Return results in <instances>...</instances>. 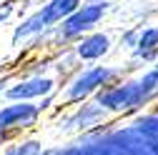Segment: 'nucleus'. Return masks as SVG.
Wrapping results in <instances>:
<instances>
[{
	"mask_svg": "<svg viewBox=\"0 0 158 155\" xmlns=\"http://www.w3.org/2000/svg\"><path fill=\"white\" fill-rule=\"evenodd\" d=\"M156 70H158V68H156Z\"/></svg>",
	"mask_w": 158,
	"mask_h": 155,
	"instance_id": "nucleus-12",
	"label": "nucleus"
},
{
	"mask_svg": "<svg viewBox=\"0 0 158 155\" xmlns=\"http://www.w3.org/2000/svg\"><path fill=\"white\" fill-rule=\"evenodd\" d=\"M146 98L148 95L143 93V88L138 83H123V85L98 93V103L108 110H131V108H138Z\"/></svg>",
	"mask_w": 158,
	"mask_h": 155,
	"instance_id": "nucleus-1",
	"label": "nucleus"
},
{
	"mask_svg": "<svg viewBox=\"0 0 158 155\" xmlns=\"http://www.w3.org/2000/svg\"><path fill=\"white\" fill-rule=\"evenodd\" d=\"M75 50H78V55L83 60H98V58H103L110 50V38L106 33H93V35L83 38Z\"/></svg>",
	"mask_w": 158,
	"mask_h": 155,
	"instance_id": "nucleus-7",
	"label": "nucleus"
},
{
	"mask_svg": "<svg viewBox=\"0 0 158 155\" xmlns=\"http://www.w3.org/2000/svg\"><path fill=\"white\" fill-rule=\"evenodd\" d=\"M78 8H81V0H50V3L33 18V20H28L20 30L15 33V38L28 35V33H33V30H40V28L53 25V23H60V20H65L70 13H75Z\"/></svg>",
	"mask_w": 158,
	"mask_h": 155,
	"instance_id": "nucleus-2",
	"label": "nucleus"
},
{
	"mask_svg": "<svg viewBox=\"0 0 158 155\" xmlns=\"http://www.w3.org/2000/svg\"><path fill=\"white\" fill-rule=\"evenodd\" d=\"M40 153V145L35 140H28V143H20V145H13L5 155H38Z\"/></svg>",
	"mask_w": 158,
	"mask_h": 155,
	"instance_id": "nucleus-9",
	"label": "nucleus"
},
{
	"mask_svg": "<svg viewBox=\"0 0 158 155\" xmlns=\"http://www.w3.org/2000/svg\"><path fill=\"white\" fill-rule=\"evenodd\" d=\"M10 13V3H0V20H5Z\"/></svg>",
	"mask_w": 158,
	"mask_h": 155,
	"instance_id": "nucleus-10",
	"label": "nucleus"
},
{
	"mask_svg": "<svg viewBox=\"0 0 158 155\" xmlns=\"http://www.w3.org/2000/svg\"><path fill=\"white\" fill-rule=\"evenodd\" d=\"M113 78H115V70H110V68H93V70H85V73H81V75L70 83L68 98H70V100L88 98V95L98 93L103 85H108Z\"/></svg>",
	"mask_w": 158,
	"mask_h": 155,
	"instance_id": "nucleus-4",
	"label": "nucleus"
},
{
	"mask_svg": "<svg viewBox=\"0 0 158 155\" xmlns=\"http://www.w3.org/2000/svg\"><path fill=\"white\" fill-rule=\"evenodd\" d=\"M108 5L106 3H90V5H83V8H78L75 13H70L65 20H63V38H75V35H83L88 30H93L98 25V20L106 15Z\"/></svg>",
	"mask_w": 158,
	"mask_h": 155,
	"instance_id": "nucleus-3",
	"label": "nucleus"
},
{
	"mask_svg": "<svg viewBox=\"0 0 158 155\" xmlns=\"http://www.w3.org/2000/svg\"><path fill=\"white\" fill-rule=\"evenodd\" d=\"M5 83H8V80H5V78H3V80H0V90H3V85H5Z\"/></svg>",
	"mask_w": 158,
	"mask_h": 155,
	"instance_id": "nucleus-11",
	"label": "nucleus"
},
{
	"mask_svg": "<svg viewBox=\"0 0 158 155\" xmlns=\"http://www.w3.org/2000/svg\"><path fill=\"white\" fill-rule=\"evenodd\" d=\"M55 88V83L50 78H30L25 83H18L8 90V98H18V100H30V98H40V95H50Z\"/></svg>",
	"mask_w": 158,
	"mask_h": 155,
	"instance_id": "nucleus-6",
	"label": "nucleus"
},
{
	"mask_svg": "<svg viewBox=\"0 0 158 155\" xmlns=\"http://www.w3.org/2000/svg\"><path fill=\"white\" fill-rule=\"evenodd\" d=\"M138 53L151 58L158 53V28H148L141 33V38H138Z\"/></svg>",
	"mask_w": 158,
	"mask_h": 155,
	"instance_id": "nucleus-8",
	"label": "nucleus"
},
{
	"mask_svg": "<svg viewBox=\"0 0 158 155\" xmlns=\"http://www.w3.org/2000/svg\"><path fill=\"white\" fill-rule=\"evenodd\" d=\"M40 115V105H30V103H15V105H5L0 110V133L10 130L15 125L28 128L30 123H35V118Z\"/></svg>",
	"mask_w": 158,
	"mask_h": 155,
	"instance_id": "nucleus-5",
	"label": "nucleus"
}]
</instances>
